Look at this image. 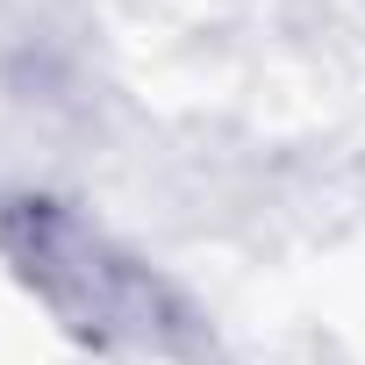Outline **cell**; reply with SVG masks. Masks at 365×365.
<instances>
[{
  "label": "cell",
  "mask_w": 365,
  "mask_h": 365,
  "mask_svg": "<svg viewBox=\"0 0 365 365\" xmlns=\"http://www.w3.org/2000/svg\"><path fill=\"white\" fill-rule=\"evenodd\" d=\"M8 251L29 272V287H43V301L65 322H79V329L108 336V344L172 351L179 336H187V308L150 279V265L122 258L101 230H86L65 208H36V201L15 208Z\"/></svg>",
  "instance_id": "obj_1"
}]
</instances>
